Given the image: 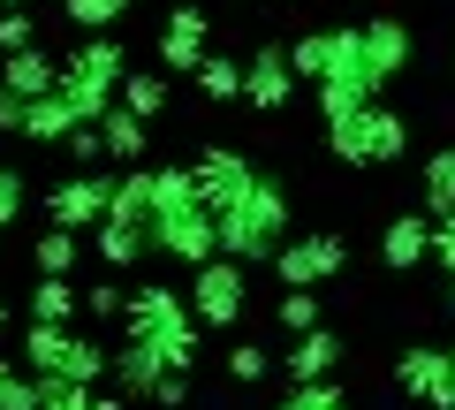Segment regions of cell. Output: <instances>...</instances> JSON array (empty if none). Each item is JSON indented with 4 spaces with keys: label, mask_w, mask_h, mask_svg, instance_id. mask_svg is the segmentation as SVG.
I'll use <instances>...</instances> for the list:
<instances>
[{
    "label": "cell",
    "mask_w": 455,
    "mask_h": 410,
    "mask_svg": "<svg viewBox=\"0 0 455 410\" xmlns=\"http://www.w3.org/2000/svg\"><path fill=\"white\" fill-rule=\"evenodd\" d=\"M197 312H190V296L167 289V281H145V289H130V312H122V342H152L167 365H182L190 373L197 365Z\"/></svg>",
    "instance_id": "3957f363"
},
{
    "label": "cell",
    "mask_w": 455,
    "mask_h": 410,
    "mask_svg": "<svg viewBox=\"0 0 455 410\" xmlns=\"http://www.w3.org/2000/svg\"><path fill=\"white\" fill-rule=\"evenodd\" d=\"M23 319H38V327H76V319H84V289H76V281H31Z\"/></svg>",
    "instance_id": "d6986e66"
},
{
    "label": "cell",
    "mask_w": 455,
    "mask_h": 410,
    "mask_svg": "<svg viewBox=\"0 0 455 410\" xmlns=\"http://www.w3.org/2000/svg\"><path fill=\"white\" fill-rule=\"evenodd\" d=\"M289 236H296V229H289V182L259 175V190L235 197V205L220 213V259H235V266H274Z\"/></svg>",
    "instance_id": "7a4b0ae2"
},
{
    "label": "cell",
    "mask_w": 455,
    "mask_h": 410,
    "mask_svg": "<svg viewBox=\"0 0 455 410\" xmlns=\"http://www.w3.org/2000/svg\"><path fill=\"white\" fill-rule=\"evenodd\" d=\"M167 92H175L167 68H130V76H122V107H130L137 122H160L167 115Z\"/></svg>",
    "instance_id": "603a6c76"
},
{
    "label": "cell",
    "mask_w": 455,
    "mask_h": 410,
    "mask_svg": "<svg viewBox=\"0 0 455 410\" xmlns=\"http://www.w3.org/2000/svg\"><path fill=\"white\" fill-rule=\"evenodd\" d=\"M68 334H76V327H38V319H23V365H31L38 380H53V373H61Z\"/></svg>",
    "instance_id": "83f0119b"
},
{
    "label": "cell",
    "mask_w": 455,
    "mask_h": 410,
    "mask_svg": "<svg viewBox=\"0 0 455 410\" xmlns=\"http://www.w3.org/2000/svg\"><path fill=\"white\" fill-rule=\"evenodd\" d=\"M395 395H410V403H425V410H455V358H448V342H410L403 358H395Z\"/></svg>",
    "instance_id": "9c48e42d"
},
{
    "label": "cell",
    "mask_w": 455,
    "mask_h": 410,
    "mask_svg": "<svg viewBox=\"0 0 455 410\" xmlns=\"http://www.w3.org/2000/svg\"><path fill=\"white\" fill-rule=\"evenodd\" d=\"M8 319H16V304H8V296H0V334H8Z\"/></svg>",
    "instance_id": "7bdbcfd3"
},
{
    "label": "cell",
    "mask_w": 455,
    "mask_h": 410,
    "mask_svg": "<svg viewBox=\"0 0 455 410\" xmlns=\"http://www.w3.org/2000/svg\"><path fill=\"white\" fill-rule=\"evenodd\" d=\"M76 259H84V236H68V229H46V236L31 244L38 281H68V274H76Z\"/></svg>",
    "instance_id": "484cf974"
},
{
    "label": "cell",
    "mask_w": 455,
    "mask_h": 410,
    "mask_svg": "<svg viewBox=\"0 0 455 410\" xmlns=\"http://www.w3.org/2000/svg\"><path fill=\"white\" fill-rule=\"evenodd\" d=\"M38 395H46L38 410H122L114 395H99V388H76V380H38Z\"/></svg>",
    "instance_id": "4dcf8cb0"
},
{
    "label": "cell",
    "mask_w": 455,
    "mask_h": 410,
    "mask_svg": "<svg viewBox=\"0 0 455 410\" xmlns=\"http://www.w3.org/2000/svg\"><path fill=\"white\" fill-rule=\"evenodd\" d=\"M99 137H107V160L114 167H145V145H152V122H137L122 99H114V115L99 122Z\"/></svg>",
    "instance_id": "ffe728a7"
},
{
    "label": "cell",
    "mask_w": 455,
    "mask_h": 410,
    "mask_svg": "<svg viewBox=\"0 0 455 410\" xmlns=\"http://www.w3.org/2000/svg\"><path fill=\"white\" fill-rule=\"evenodd\" d=\"M341 358H349V342H341L334 327H311L289 342V358H281V373H289V388H319V380L341 373Z\"/></svg>",
    "instance_id": "5bb4252c"
},
{
    "label": "cell",
    "mask_w": 455,
    "mask_h": 410,
    "mask_svg": "<svg viewBox=\"0 0 455 410\" xmlns=\"http://www.w3.org/2000/svg\"><path fill=\"white\" fill-rule=\"evenodd\" d=\"M448 358H455V342H448Z\"/></svg>",
    "instance_id": "f6af8a7d"
},
{
    "label": "cell",
    "mask_w": 455,
    "mask_h": 410,
    "mask_svg": "<svg viewBox=\"0 0 455 410\" xmlns=\"http://www.w3.org/2000/svg\"><path fill=\"white\" fill-rule=\"evenodd\" d=\"M84 130V115L68 107L61 92H46V99H31V115H23V137L31 145H68V137Z\"/></svg>",
    "instance_id": "44dd1931"
},
{
    "label": "cell",
    "mask_w": 455,
    "mask_h": 410,
    "mask_svg": "<svg viewBox=\"0 0 455 410\" xmlns=\"http://www.w3.org/2000/svg\"><path fill=\"white\" fill-rule=\"evenodd\" d=\"M448 76H455V68H448Z\"/></svg>",
    "instance_id": "7dc6e473"
},
{
    "label": "cell",
    "mask_w": 455,
    "mask_h": 410,
    "mask_svg": "<svg viewBox=\"0 0 455 410\" xmlns=\"http://www.w3.org/2000/svg\"><path fill=\"white\" fill-rule=\"evenodd\" d=\"M311 99H319V122H326V152L341 167H395L410 152V122L387 99H364L349 84H311Z\"/></svg>",
    "instance_id": "6da1fadb"
},
{
    "label": "cell",
    "mask_w": 455,
    "mask_h": 410,
    "mask_svg": "<svg viewBox=\"0 0 455 410\" xmlns=\"http://www.w3.org/2000/svg\"><path fill=\"white\" fill-rule=\"evenodd\" d=\"M289 99H296L289 46H251V61H243V107H251V115H289Z\"/></svg>",
    "instance_id": "4fadbf2b"
},
{
    "label": "cell",
    "mask_w": 455,
    "mask_h": 410,
    "mask_svg": "<svg viewBox=\"0 0 455 410\" xmlns=\"http://www.w3.org/2000/svg\"><path fill=\"white\" fill-rule=\"evenodd\" d=\"M418 190H425V213H433V221H448V213H455V145H448V152H425Z\"/></svg>",
    "instance_id": "4316f807"
},
{
    "label": "cell",
    "mask_w": 455,
    "mask_h": 410,
    "mask_svg": "<svg viewBox=\"0 0 455 410\" xmlns=\"http://www.w3.org/2000/svg\"><path fill=\"white\" fill-rule=\"evenodd\" d=\"M61 16L76 23L84 38H107L114 23H122V0H61Z\"/></svg>",
    "instance_id": "1f68e13d"
},
{
    "label": "cell",
    "mask_w": 455,
    "mask_h": 410,
    "mask_svg": "<svg viewBox=\"0 0 455 410\" xmlns=\"http://www.w3.org/2000/svg\"><path fill=\"white\" fill-rule=\"evenodd\" d=\"M190 175H197V197H205L212 213H228L235 197H251V190H259V175H266V167H259V160H243V152H228V145H197Z\"/></svg>",
    "instance_id": "8fae6325"
},
{
    "label": "cell",
    "mask_w": 455,
    "mask_h": 410,
    "mask_svg": "<svg viewBox=\"0 0 455 410\" xmlns=\"http://www.w3.org/2000/svg\"><path fill=\"white\" fill-rule=\"evenodd\" d=\"M107 221H130V229H152V167H122V175H114Z\"/></svg>",
    "instance_id": "7402d4cb"
},
{
    "label": "cell",
    "mask_w": 455,
    "mask_h": 410,
    "mask_svg": "<svg viewBox=\"0 0 455 410\" xmlns=\"http://www.w3.org/2000/svg\"><path fill=\"white\" fill-rule=\"evenodd\" d=\"M107 365H114V350L99 342V334H68V350H61V373H53V380H76V388H99V380H107Z\"/></svg>",
    "instance_id": "d4e9b609"
},
{
    "label": "cell",
    "mask_w": 455,
    "mask_h": 410,
    "mask_svg": "<svg viewBox=\"0 0 455 410\" xmlns=\"http://www.w3.org/2000/svg\"><path fill=\"white\" fill-rule=\"evenodd\" d=\"M433 266H440V274H455V213L433 221Z\"/></svg>",
    "instance_id": "ab89813d"
},
{
    "label": "cell",
    "mask_w": 455,
    "mask_h": 410,
    "mask_svg": "<svg viewBox=\"0 0 455 410\" xmlns=\"http://www.w3.org/2000/svg\"><path fill=\"white\" fill-rule=\"evenodd\" d=\"M61 152H68V160H76V167H99V160H107V137H99V122H84V130L68 137Z\"/></svg>",
    "instance_id": "74e56055"
},
{
    "label": "cell",
    "mask_w": 455,
    "mask_h": 410,
    "mask_svg": "<svg viewBox=\"0 0 455 410\" xmlns=\"http://www.w3.org/2000/svg\"><path fill=\"white\" fill-rule=\"evenodd\" d=\"M122 76H130V53H122V38H76V46L61 53V99L76 107L84 122H107L114 99H122Z\"/></svg>",
    "instance_id": "277c9868"
},
{
    "label": "cell",
    "mask_w": 455,
    "mask_h": 410,
    "mask_svg": "<svg viewBox=\"0 0 455 410\" xmlns=\"http://www.w3.org/2000/svg\"><path fill=\"white\" fill-rule=\"evenodd\" d=\"M23 205H31V182H23L16 167H0V236L23 221Z\"/></svg>",
    "instance_id": "8d00e7d4"
},
{
    "label": "cell",
    "mask_w": 455,
    "mask_h": 410,
    "mask_svg": "<svg viewBox=\"0 0 455 410\" xmlns=\"http://www.w3.org/2000/svg\"><path fill=\"white\" fill-rule=\"evenodd\" d=\"M274 410H349V388H341V380H319V388H289Z\"/></svg>",
    "instance_id": "e575fe53"
},
{
    "label": "cell",
    "mask_w": 455,
    "mask_h": 410,
    "mask_svg": "<svg viewBox=\"0 0 455 410\" xmlns=\"http://www.w3.org/2000/svg\"><path fill=\"white\" fill-rule=\"evenodd\" d=\"M440 312H448V319H455V274H448V281H440Z\"/></svg>",
    "instance_id": "b9f144b4"
},
{
    "label": "cell",
    "mask_w": 455,
    "mask_h": 410,
    "mask_svg": "<svg viewBox=\"0 0 455 410\" xmlns=\"http://www.w3.org/2000/svg\"><path fill=\"white\" fill-rule=\"evenodd\" d=\"M167 373H182V365H167L152 342H122V350H114V365H107V380L122 388V403H152Z\"/></svg>",
    "instance_id": "9a60e30c"
},
{
    "label": "cell",
    "mask_w": 455,
    "mask_h": 410,
    "mask_svg": "<svg viewBox=\"0 0 455 410\" xmlns=\"http://www.w3.org/2000/svg\"><path fill=\"white\" fill-rule=\"evenodd\" d=\"M23 115H31V99H16L0 84V137H23Z\"/></svg>",
    "instance_id": "f35d334b"
},
{
    "label": "cell",
    "mask_w": 455,
    "mask_h": 410,
    "mask_svg": "<svg viewBox=\"0 0 455 410\" xmlns=\"http://www.w3.org/2000/svg\"><path fill=\"white\" fill-rule=\"evenodd\" d=\"M266 319H274V327H281V334L296 342V334L326 327V304H319V289H281L274 304H266Z\"/></svg>",
    "instance_id": "cb8c5ba5"
},
{
    "label": "cell",
    "mask_w": 455,
    "mask_h": 410,
    "mask_svg": "<svg viewBox=\"0 0 455 410\" xmlns=\"http://www.w3.org/2000/svg\"><path fill=\"white\" fill-rule=\"evenodd\" d=\"M0 84L16 99H46V92H61V61H53L46 46H31V53H8L0 61Z\"/></svg>",
    "instance_id": "ac0fdd59"
},
{
    "label": "cell",
    "mask_w": 455,
    "mask_h": 410,
    "mask_svg": "<svg viewBox=\"0 0 455 410\" xmlns=\"http://www.w3.org/2000/svg\"><path fill=\"white\" fill-rule=\"evenodd\" d=\"M433 259V213H395L387 221V236H379V266H387V274H418V266Z\"/></svg>",
    "instance_id": "2e32d148"
},
{
    "label": "cell",
    "mask_w": 455,
    "mask_h": 410,
    "mask_svg": "<svg viewBox=\"0 0 455 410\" xmlns=\"http://www.w3.org/2000/svg\"><path fill=\"white\" fill-rule=\"evenodd\" d=\"M197 92L220 99V107H235V99H243V61H235V53H212V61L197 68Z\"/></svg>",
    "instance_id": "f1b7e54d"
},
{
    "label": "cell",
    "mask_w": 455,
    "mask_h": 410,
    "mask_svg": "<svg viewBox=\"0 0 455 410\" xmlns=\"http://www.w3.org/2000/svg\"><path fill=\"white\" fill-rule=\"evenodd\" d=\"M357 31H364V68H372V99H379L410 61H418V31H410L403 16H364Z\"/></svg>",
    "instance_id": "7c38bea8"
},
{
    "label": "cell",
    "mask_w": 455,
    "mask_h": 410,
    "mask_svg": "<svg viewBox=\"0 0 455 410\" xmlns=\"http://www.w3.org/2000/svg\"><path fill=\"white\" fill-rule=\"evenodd\" d=\"M38 46V16L31 8H8V16H0V61H8V53H31Z\"/></svg>",
    "instance_id": "d590c367"
},
{
    "label": "cell",
    "mask_w": 455,
    "mask_h": 410,
    "mask_svg": "<svg viewBox=\"0 0 455 410\" xmlns=\"http://www.w3.org/2000/svg\"><path fill=\"white\" fill-rule=\"evenodd\" d=\"M92 259L107 266V274H130V266L152 259V229H130V221H99L92 229Z\"/></svg>",
    "instance_id": "e0dca14e"
},
{
    "label": "cell",
    "mask_w": 455,
    "mask_h": 410,
    "mask_svg": "<svg viewBox=\"0 0 455 410\" xmlns=\"http://www.w3.org/2000/svg\"><path fill=\"white\" fill-rule=\"evenodd\" d=\"M107 197H114V175H99V167H76V175H53L46 190H38V205H46V229L92 236L99 221H107Z\"/></svg>",
    "instance_id": "52a82bcc"
},
{
    "label": "cell",
    "mask_w": 455,
    "mask_h": 410,
    "mask_svg": "<svg viewBox=\"0 0 455 410\" xmlns=\"http://www.w3.org/2000/svg\"><path fill=\"white\" fill-rule=\"evenodd\" d=\"M152 53H160L152 68H167V76H197V68L212 61V16L197 0H175L167 23H160V38H152Z\"/></svg>",
    "instance_id": "ba28073f"
},
{
    "label": "cell",
    "mask_w": 455,
    "mask_h": 410,
    "mask_svg": "<svg viewBox=\"0 0 455 410\" xmlns=\"http://www.w3.org/2000/svg\"><path fill=\"white\" fill-rule=\"evenodd\" d=\"M289 68L296 84H349L372 99V68H364V31L357 23H326V31L289 38Z\"/></svg>",
    "instance_id": "5b68a950"
},
{
    "label": "cell",
    "mask_w": 455,
    "mask_h": 410,
    "mask_svg": "<svg viewBox=\"0 0 455 410\" xmlns=\"http://www.w3.org/2000/svg\"><path fill=\"white\" fill-rule=\"evenodd\" d=\"M190 312H197L205 334H235L243 312H251V266H235V259L197 266V274H190Z\"/></svg>",
    "instance_id": "8992f818"
},
{
    "label": "cell",
    "mask_w": 455,
    "mask_h": 410,
    "mask_svg": "<svg viewBox=\"0 0 455 410\" xmlns=\"http://www.w3.org/2000/svg\"><path fill=\"white\" fill-rule=\"evenodd\" d=\"M38 403H46V395H38V373L0 358V410H38Z\"/></svg>",
    "instance_id": "d6a6232c"
},
{
    "label": "cell",
    "mask_w": 455,
    "mask_h": 410,
    "mask_svg": "<svg viewBox=\"0 0 455 410\" xmlns=\"http://www.w3.org/2000/svg\"><path fill=\"white\" fill-rule=\"evenodd\" d=\"M182 403H190V373H167L160 395H152V410H182Z\"/></svg>",
    "instance_id": "60d3db41"
},
{
    "label": "cell",
    "mask_w": 455,
    "mask_h": 410,
    "mask_svg": "<svg viewBox=\"0 0 455 410\" xmlns=\"http://www.w3.org/2000/svg\"><path fill=\"white\" fill-rule=\"evenodd\" d=\"M341 266H349L341 236H334V229H304V236H289V244H281L274 274H281V289H319V281H334Z\"/></svg>",
    "instance_id": "30bf717a"
},
{
    "label": "cell",
    "mask_w": 455,
    "mask_h": 410,
    "mask_svg": "<svg viewBox=\"0 0 455 410\" xmlns=\"http://www.w3.org/2000/svg\"><path fill=\"white\" fill-rule=\"evenodd\" d=\"M122 8H130V0H122Z\"/></svg>",
    "instance_id": "bcb514c9"
},
{
    "label": "cell",
    "mask_w": 455,
    "mask_h": 410,
    "mask_svg": "<svg viewBox=\"0 0 455 410\" xmlns=\"http://www.w3.org/2000/svg\"><path fill=\"white\" fill-rule=\"evenodd\" d=\"M8 8H23V0H0V16H8Z\"/></svg>",
    "instance_id": "ee69618b"
},
{
    "label": "cell",
    "mask_w": 455,
    "mask_h": 410,
    "mask_svg": "<svg viewBox=\"0 0 455 410\" xmlns=\"http://www.w3.org/2000/svg\"><path fill=\"white\" fill-rule=\"evenodd\" d=\"M122 312H130L122 281H92V289H84V319H92V327H122Z\"/></svg>",
    "instance_id": "836d02e7"
},
{
    "label": "cell",
    "mask_w": 455,
    "mask_h": 410,
    "mask_svg": "<svg viewBox=\"0 0 455 410\" xmlns=\"http://www.w3.org/2000/svg\"><path fill=\"white\" fill-rule=\"evenodd\" d=\"M220 373H228V380H235V388H259V380H274V373H281V365H274V358H266V350H259V342H243V334H235V342H228V365H220Z\"/></svg>",
    "instance_id": "f546056e"
}]
</instances>
